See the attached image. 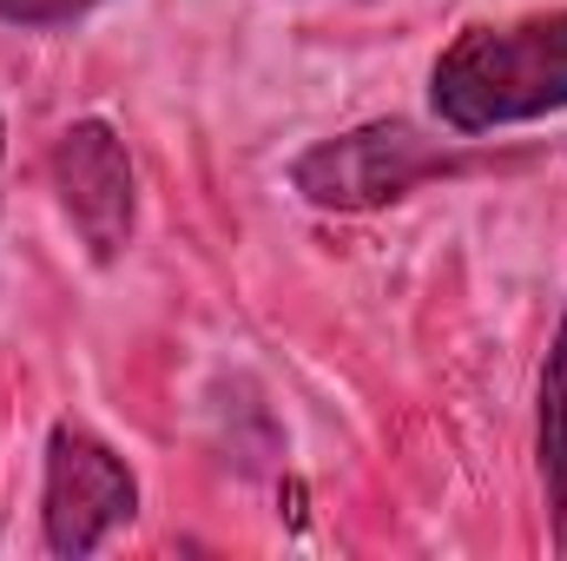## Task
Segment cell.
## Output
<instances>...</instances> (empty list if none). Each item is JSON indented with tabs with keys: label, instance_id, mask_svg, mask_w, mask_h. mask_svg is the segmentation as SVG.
<instances>
[{
	"label": "cell",
	"instance_id": "1",
	"mask_svg": "<svg viewBox=\"0 0 567 561\" xmlns=\"http://www.w3.org/2000/svg\"><path fill=\"white\" fill-rule=\"evenodd\" d=\"M429 100L462 140L567 113V7L462 27L429 67Z\"/></svg>",
	"mask_w": 567,
	"mask_h": 561
},
{
	"label": "cell",
	"instance_id": "2",
	"mask_svg": "<svg viewBox=\"0 0 567 561\" xmlns=\"http://www.w3.org/2000/svg\"><path fill=\"white\" fill-rule=\"evenodd\" d=\"M468 159L449 140H429L410 120H370L350 126L337 140H317L310 152L290 159V185L303 192V205L317 212H383L396 198H410L429 178L462 172Z\"/></svg>",
	"mask_w": 567,
	"mask_h": 561
},
{
	"label": "cell",
	"instance_id": "3",
	"mask_svg": "<svg viewBox=\"0 0 567 561\" xmlns=\"http://www.w3.org/2000/svg\"><path fill=\"white\" fill-rule=\"evenodd\" d=\"M140 516V476L113 442L93 429L53 422L47 436V482H40V542L47 555H100Z\"/></svg>",
	"mask_w": 567,
	"mask_h": 561
},
{
	"label": "cell",
	"instance_id": "4",
	"mask_svg": "<svg viewBox=\"0 0 567 561\" xmlns=\"http://www.w3.org/2000/svg\"><path fill=\"white\" fill-rule=\"evenodd\" d=\"M53 192H60L66 225L80 232V245L100 265H113L133 245V232H140V178H133L126 140L106 120H73L53 140Z\"/></svg>",
	"mask_w": 567,
	"mask_h": 561
},
{
	"label": "cell",
	"instance_id": "5",
	"mask_svg": "<svg viewBox=\"0 0 567 561\" xmlns=\"http://www.w3.org/2000/svg\"><path fill=\"white\" fill-rule=\"evenodd\" d=\"M542 489H548L555 542H567V317L548 344V370H542Z\"/></svg>",
	"mask_w": 567,
	"mask_h": 561
},
{
	"label": "cell",
	"instance_id": "6",
	"mask_svg": "<svg viewBox=\"0 0 567 561\" xmlns=\"http://www.w3.org/2000/svg\"><path fill=\"white\" fill-rule=\"evenodd\" d=\"M93 7H106V0H0V20L7 27H66Z\"/></svg>",
	"mask_w": 567,
	"mask_h": 561
},
{
	"label": "cell",
	"instance_id": "7",
	"mask_svg": "<svg viewBox=\"0 0 567 561\" xmlns=\"http://www.w3.org/2000/svg\"><path fill=\"white\" fill-rule=\"evenodd\" d=\"M0 165H7V120H0Z\"/></svg>",
	"mask_w": 567,
	"mask_h": 561
}]
</instances>
